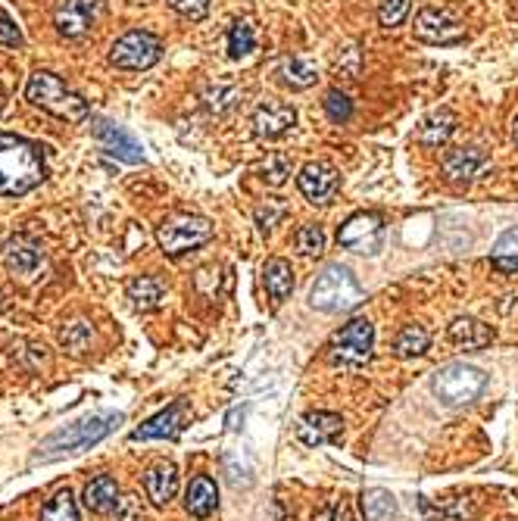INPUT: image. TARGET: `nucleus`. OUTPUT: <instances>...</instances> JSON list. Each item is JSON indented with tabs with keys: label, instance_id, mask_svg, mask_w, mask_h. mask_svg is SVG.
Masks as SVG:
<instances>
[{
	"label": "nucleus",
	"instance_id": "obj_17",
	"mask_svg": "<svg viewBox=\"0 0 518 521\" xmlns=\"http://www.w3.org/2000/svg\"><path fill=\"white\" fill-rule=\"evenodd\" d=\"M175 490H178V468L172 462H166V459L153 462L144 472V493L157 509H166L172 503Z\"/></svg>",
	"mask_w": 518,
	"mask_h": 521
},
{
	"label": "nucleus",
	"instance_id": "obj_45",
	"mask_svg": "<svg viewBox=\"0 0 518 521\" xmlns=\"http://www.w3.org/2000/svg\"><path fill=\"white\" fill-rule=\"evenodd\" d=\"M0 110H4V94H0Z\"/></svg>",
	"mask_w": 518,
	"mask_h": 521
},
{
	"label": "nucleus",
	"instance_id": "obj_29",
	"mask_svg": "<svg viewBox=\"0 0 518 521\" xmlns=\"http://www.w3.org/2000/svg\"><path fill=\"white\" fill-rule=\"evenodd\" d=\"M60 344L72 353V356H82L91 344H94V328L82 319H75L69 325L60 328Z\"/></svg>",
	"mask_w": 518,
	"mask_h": 521
},
{
	"label": "nucleus",
	"instance_id": "obj_42",
	"mask_svg": "<svg viewBox=\"0 0 518 521\" xmlns=\"http://www.w3.org/2000/svg\"><path fill=\"white\" fill-rule=\"evenodd\" d=\"M494 269L512 275V272H518V259L515 256H494Z\"/></svg>",
	"mask_w": 518,
	"mask_h": 521
},
{
	"label": "nucleus",
	"instance_id": "obj_23",
	"mask_svg": "<svg viewBox=\"0 0 518 521\" xmlns=\"http://www.w3.org/2000/svg\"><path fill=\"white\" fill-rule=\"evenodd\" d=\"M263 278H266V291H269V297H272L275 306H281L284 300L291 297V291H294V272H291L288 259H281V256L269 259L266 269H263Z\"/></svg>",
	"mask_w": 518,
	"mask_h": 521
},
{
	"label": "nucleus",
	"instance_id": "obj_15",
	"mask_svg": "<svg viewBox=\"0 0 518 521\" xmlns=\"http://www.w3.org/2000/svg\"><path fill=\"white\" fill-rule=\"evenodd\" d=\"M344 428V419L338 412H325V409H316V412H306L300 425H297V434L306 447H322V444H334Z\"/></svg>",
	"mask_w": 518,
	"mask_h": 521
},
{
	"label": "nucleus",
	"instance_id": "obj_38",
	"mask_svg": "<svg viewBox=\"0 0 518 521\" xmlns=\"http://www.w3.org/2000/svg\"><path fill=\"white\" fill-rule=\"evenodd\" d=\"M494 256H515L518 259V228L503 231L497 244H494Z\"/></svg>",
	"mask_w": 518,
	"mask_h": 521
},
{
	"label": "nucleus",
	"instance_id": "obj_44",
	"mask_svg": "<svg viewBox=\"0 0 518 521\" xmlns=\"http://www.w3.org/2000/svg\"><path fill=\"white\" fill-rule=\"evenodd\" d=\"M512 138L518 141V116H515V122H512Z\"/></svg>",
	"mask_w": 518,
	"mask_h": 521
},
{
	"label": "nucleus",
	"instance_id": "obj_4",
	"mask_svg": "<svg viewBox=\"0 0 518 521\" xmlns=\"http://www.w3.org/2000/svg\"><path fill=\"white\" fill-rule=\"evenodd\" d=\"M362 300V291L350 269L344 266H328L309 288V306L319 312H347Z\"/></svg>",
	"mask_w": 518,
	"mask_h": 521
},
{
	"label": "nucleus",
	"instance_id": "obj_13",
	"mask_svg": "<svg viewBox=\"0 0 518 521\" xmlns=\"http://www.w3.org/2000/svg\"><path fill=\"white\" fill-rule=\"evenodd\" d=\"M94 138H97L103 147H107V153L116 156V160L132 163V166L144 163V147H141L132 135H128L122 125L107 122V119H97V122H94Z\"/></svg>",
	"mask_w": 518,
	"mask_h": 521
},
{
	"label": "nucleus",
	"instance_id": "obj_28",
	"mask_svg": "<svg viewBox=\"0 0 518 521\" xmlns=\"http://www.w3.org/2000/svg\"><path fill=\"white\" fill-rule=\"evenodd\" d=\"M431 344V334L422 328V325H406L400 334H397V341H394V353L400 359H412V356H422Z\"/></svg>",
	"mask_w": 518,
	"mask_h": 521
},
{
	"label": "nucleus",
	"instance_id": "obj_12",
	"mask_svg": "<svg viewBox=\"0 0 518 521\" xmlns=\"http://www.w3.org/2000/svg\"><path fill=\"white\" fill-rule=\"evenodd\" d=\"M294 122H297V110L291 107V103L266 100L263 107H256V113H253V132L263 141H275L284 132H291Z\"/></svg>",
	"mask_w": 518,
	"mask_h": 521
},
{
	"label": "nucleus",
	"instance_id": "obj_9",
	"mask_svg": "<svg viewBox=\"0 0 518 521\" xmlns=\"http://www.w3.org/2000/svg\"><path fill=\"white\" fill-rule=\"evenodd\" d=\"M338 244L362 253V256H375L384 244V222L378 213H356L350 216L341 231H338Z\"/></svg>",
	"mask_w": 518,
	"mask_h": 521
},
{
	"label": "nucleus",
	"instance_id": "obj_24",
	"mask_svg": "<svg viewBox=\"0 0 518 521\" xmlns=\"http://www.w3.org/2000/svg\"><path fill=\"white\" fill-rule=\"evenodd\" d=\"M278 75H281V85H288L294 91H303L309 85H316L319 69H316V63L309 60V57H288V60L281 63Z\"/></svg>",
	"mask_w": 518,
	"mask_h": 521
},
{
	"label": "nucleus",
	"instance_id": "obj_18",
	"mask_svg": "<svg viewBox=\"0 0 518 521\" xmlns=\"http://www.w3.org/2000/svg\"><path fill=\"white\" fill-rule=\"evenodd\" d=\"M94 10H97V0H63L60 10H57V32L63 38H82L91 22H94Z\"/></svg>",
	"mask_w": 518,
	"mask_h": 521
},
{
	"label": "nucleus",
	"instance_id": "obj_40",
	"mask_svg": "<svg viewBox=\"0 0 518 521\" xmlns=\"http://www.w3.org/2000/svg\"><path fill=\"white\" fill-rule=\"evenodd\" d=\"M278 219H281V206H272V210H266V206H259V210H256L259 231H269Z\"/></svg>",
	"mask_w": 518,
	"mask_h": 521
},
{
	"label": "nucleus",
	"instance_id": "obj_35",
	"mask_svg": "<svg viewBox=\"0 0 518 521\" xmlns=\"http://www.w3.org/2000/svg\"><path fill=\"white\" fill-rule=\"evenodd\" d=\"M169 7L185 19H203L210 10V0H169Z\"/></svg>",
	"mask_w": 518,
	"mask_h": 521
},
{
	"label": "nucleus",
	"instance_id": "obj_10",
	"mask_svg": "<svg viewBox=\"0 0 518 521\" xmlns=\"http://www.w3.org/2000/svg\"><path fill=\"white\" fill-rule=\"evenodd\" d=\"M416 38L434 47H450V44H462L465 41V25H459V19H453L444 10L425 7L416 13Z\"/></svg>",
	"mask_w": 518,
	"mask_h": 521
},
{
	"label": "nucleus",
	"instance_id": "obj_27",
	"mask_svg": "<svg viewBox=\"0 0 518 521\" xmlns=\"http://www.w3.org/2000/svg\"><path fill=\"white\" fill-rule=\"evenodd\" d=\"M453 128H456V116L450 110H440L434 113L422 128H419V141L425 147H440L450 135H453Z\"/></svg>",
	"mask_w": 518,
	"mask_h": 521
},
{
	"label": "nucleus",
	"instance_id": "obj_25",
	"mask_svg": "<svg viewBox=\"0 0 518 521\" xmlns=\"http://www.w3.org/2000/svg\"><path fill=\"white\" fill-rule=\"evenodd\" d=\"M125 294H128V300H132L135 309L147 312V309H157V306L163 303L166 288H163L160 278L141 275V278H135V281H128V291H125Z\"/></svg>",
	"mask_w": 518,
	"mask_h": 521
},
{
	"label": "nucleus",
	"instance_id": "obj_31",
	"mask_svg": "<svg viewBox=\"0 0 518 521\" xmlns=\"http://www.w3.org/2000/svg\"><path fill=\"white\" fill-rule=\"evenodd\" d=\"M256 47V32H253V25L247 19H238L235 25H231V32H228V54L241 60L247 57L250 50Z\"/></svg>",
	"mask_w": 518,
	"mask_h": 521
},
{
	"label": "nucleus",
	"instance_id": "obj_43",
	"mask_svg": "<svg viewBox=\"0 0 518 521\" xmlns=\"http://www.w3.org/2000/svg\"><path fill=\"white\" fill-rule=\"evenodd\" d=\"M225 422H228V428H231V431H238V428H241L238 422H244V406H241V409H231Z\"/></svg>",
	"mask_w": 518,
	"mask_h": 521
},
{
	"label": "nucleus",
	"instance_id": "obj_20",
	"mask_svg": "<svg viewBox=\"0 0 518 521\" xmlns=\"http://www.w3.org/2000/svg\"><path fill=\"white\" fill-rule=\"evenodd\" d=\"M219 506V487L213 478H206V475H197L188 490H185V509L188 515L194 518H210Z\"/></svg>",
	"mask_w": 518,
	"mask_h": 521
},
{
	"label": "nucleus",
	"instance_id": "obj_5",
	"mask_svg": "<svg viewBox=\"0 0 518 521\" xmlns=\"http://www.w3.org/2000/svg\"><path fill=\"white\" fill-rule=\"evenodd\" d=\"M484 387H487V375L475 366H465V362H450V366L437 369L431 378L434 397L447 406H462V403L478 400Z\"/></svg>",
	"mask_w": 518,
	"mask_h": 521
},
{
	"label": "nucleus",
	"instance_id": "obj_11",
	"mask_svg": "<svg viewBox=\"0 0 518 521\" xmlns=\"http://www.w3.org/2000/svg\"><path fill=\"white\" fill-rule=\"evenodd\" d=\"M297 185H300V194L309 200V203H331L334 194L341 188V175L338 169H331L328 163H306L297 175Z\"/></svg>",
	"mask_w": 518,
	"mask_h": 521
},
{
	"label": "nucleus",
	"instance_id": "obj_14",
	"mask_svg": "<svg viewBox=\"0 0 518 521\" xmlns=\"http://www.w3.org/2000/svg\"><path fill=\"white\" fill-rule=\"evenodd\" d=\"M44 263V250L35 238H29V234H13V238H7L4 244V266L13 272V275H22L29 278L38 272V266Z\"/></svg>",
	"mask_w": 518,
	"mask_h": 521
},
{
	"label": "nucleus",
	"instance_id": "obj_3",
	"mask_svg": "<svg viewBox=\"0 0 518 521\" xmlns=\"http://www.w3.org/2000/svg\"><path fill=\"white\" fill-rule=\"evenodd\" d=\"M25 97L57 119H66V122L88 119V100L79 97L72 88H66V82L54 72H32L29 85H25Z\"/></svg>",
	"mask_w": 518,
	"mask_h": 521
},
{
	"label": "nucleus",
	"instance_id": "obj_41",
	"mask_svg": "<svg viewBox=\"0 0 518 521\" xmlns=\"http://www.w3.org/2000/svg\"><path fill=\"white\" fill-rule=\"evenodd\" d=\"M313 521H353V515H350V509L341 503V506H331V509H322Z\"/></svg>",
	"mask_w": 518,
	"mask_h": 521
},
{
	"label": "nucleus",
	"instance_id": "obj_16",
	"mask_svg": "<svg viewBox=\"0 0 518 521\" xmlns=\"http://www.w3.org/2000/svg\"><path fill=\"white\" fill-rule=\"evenodd\" d=\"M185 415H188V403L178 400L153 415V419H147L141 428H135L132 440H172L181 434V428H185Z\"/></svg>",
	"mask_w": 518,
	"mask_h": 521
},
{
	"label": "nucleus",
	"instance_id": "obj_39",
	"mask_svg": "<svg viewBox=\"0 0 518 521\" xmlns=\"http://www.w3.org/2000/svg\"><path fill=\"white\" fill-rule=\"evenodd\" d=\"M0 44H7V47H19V44H22L19 29L13 25V19L4 16V13H0Z\"/></svg>",
	"mask_w": 518,
	"mask_h": 521
},
{
	"label": "nucleus",
	"instance_id": "obj_2",
	"mask_svg": "<svg viewBox=\"0 0 518 521\" xmlns=\"http://www.w3.org/2000/svg\"><path fill=\"white\" fill-rule=\"evenodd\" d=\"M122 422V415H91V419H82L75 425H66L63 431H54L35 453V462H50L60 456H72L82 453L94 444H100L103 437H110L116 431V425Z\"/></svg>",
	"mask_w": 518,
	"mask_h": 521
},
{
	"label": "nucleus",
	"instance_id": "obj_32",
	"mask_svg": "<svg viewBox=\"0 0 518 521\" xmlns=\"http://www.w3.org/2000/svg\"><path fill=\"white\" fill-rule=\"evenodd\" d=\"M409 7H412V0H381L378 22L384 29H397V25H403V19L409 16Z\"/></svg>",
	"mask_w": 518,
	"mask_h": 521
},
{
	"label": "nucleus",
	"instance_id": "obj_30",
	"mask_svg": "<svg viewBox=\"0 0 518 521\" xmlns=\"http://www.w3.org/2000/svg\"><path fill=\"white\" fill-rule=\"evenodd\" d=\"M41 521H79V506H75L72 493H54V500H47V506L41 509Z\"/></svg>",
	"mask_w": 518,
	"mask_h": 521
},
{
	"label": "nucleus",
	"instance_id": "obj_6",
	"mask_svg": "<svg viewBox=\"0 0 518 521\" xmlns=\"http://www.w3.org/2000/svg\"><path fill=\"white\" fill-rule=\"evenodd\" d=\"M213 222L203 219V216H172L160 225L157 231V241H160V250L166 256H181V253H191L203 244L213 241Z\"/></svg>",
	"mask_w": 518,
	"mask_h": 521
},
{
	"label": "nucleus",
	"instance_id": "obj_36",
	"mask_svg": "<svg viewBox=\"0 0 518 521\" xmlns=\"http://www.w3.org/2000/svg\"><path fill=\"white\" fill-rule=\"evenodd\" d=\"M263 172H266L263 178L269 181V185H281V181L291 175V163L284 160V156H269L266 166H263Z\"/></svg>",
	"mask_w": 518,
	"mask_h": 521
},
{
	"label": "nucleus",
	"instance_id": "obj_8",
	"mask_svg": "<svg viewBox=\"0 0 518 521\" xmlns=\"http://www.w3.org/2000/svg\"><path fill=\"white\" fill-rule=\"evenodd\" d=\"M163 44L157 35L150 32H125L119 41H113L110 47V63L116 69H128V72H144L153 63L160 60Z\"/></svg>",
	"mask_w": 518,
	"mask_h": 521
},
{
	"label": "nucleus",
	"instance_id": "obj_26",
	"mask_svg": "<svg viewBox=\"0 0 518 521\" xmlns=\"http://www.w3.org/2000/svg\"><path fill=\"white\" fill-rule=\"evenodd\" d=\"M362 512L366 521H394L397 518V497L384 487H372L362 493Z\"/></svg>",
	"mask_w": 518,
	"mask_h": 521
},
{
	"label": "nucleus",
	"instance_id": "obj_1",
	"mask_svg": "<svg viewBox=\"0 0 518 521\" xmlns=\"http://www.w3.org/2000/svg\"><path fill=\"white\" fill-rule=\"evenodd\" d=\"M44 181L41 150L16 135H0V197H22Z\"/></svg>",
	"mask_w": 518,
	"mask_h": 521
},
{
	"label": "nucleus",
	"instance_id": "obj_7",
	"mask_svg": "<svg viewBox=\"0 0 518 521\" xmlns=\"http://www.w3.org/2000/svg\"><path fill=\"white\" fill-rule=\"evenodd\" d=\"M372 344H375V328L369 319L347 322L338 334L331 337V347H328L331 366H341V369L362 366V362L372 359Z\"/></svg>",
	"mask_w": 518,
	"mask_h": 521
},
{
	"label": "nucleus",
	"instance_id": "obj_37",
	"mask_svg": "<svg viewBox=\"0 0 518 521\" xmlns=\"http://www.w3.org/2000/svg\"><path fill=\"white\" fill-rule=\"evenodd\" d=\"M141 500L138 497H122L116 506V518L113 521H141Z\"/></svg>",
	"mask_w": 518,
	"mask_h": 521
},
{
	"label": "nucleus",
	"instance_id": "obj_19",
	"mask_svg": "<svg viewBox=\"0 0 518 521\" xmlns=\"http://www.w3.org/2000/svg\"><path fill=\"white\" fill-rule=\"evenodd\" d=\"M85 509L94 512V515H107V512H116L119 500H122V493H119V484L116 478L110 475H97L85 484Z\"/></svg>",
	"mask_w": 518,
	"mask_h": 521
},
{
	"label": "nucleus",
	"instance_id": "obj_34",
	"mask_svg": "<svg viewBox=\"0 0 518 521\" xmlns=\"http://www.w3.org/2000/svg\"><path fill=\"white\" fill-rule=\"evenodd\" d=\"M325 110H328V119L338 122V125H344V122L353 119V103H350V97L344 91H328Z\"/></svg>",
	"mask_w": 518,
	"mask_h": 521
},
{
	"label": "nucleus",
	"instance_id": "obj_21",
	"mask_svg": "<svg viewBox=\"0 0 518 521\" xmlns=\"http://www.w3.org/2000/svg\"><path fill=\"white\" fill-rule=\"evenodd\" d=\"M484 166V153L481 147H456L444 156V175L447 181H472L478 169Z\"/></svg>",
	"mask_w": 518,
	"mask_h": 521
},
{
	"label": "nucleus",
	"instance_id": "obj_33",
	"mask_svg": "<svg viewBox=\"0 0 518 521\" xmlns=\"http://www.w3.org/2000/svg\"><path fill=\"white\" fill-rule=\"evenodd\" d=\"M297 250L303 256H322V250H325V231L319 225H303L297 231Z\"/></svg>",
	"mask_w": 518,
	"mask_h": 521
},
{
	"label": "nucleus",
	"instance_id": "obj_22",
	"mask_svg": "<svg viewBox=\"0 0 518 521\" xmlns=\"http://www.w3.org/2000/svg\"><path fill=\"white\" fill-rule=\"evenodd\" d=\"M450 341L456 347H462V350H484L490 341H494V331H490V325H484L478 319L459 316L450 325Z\"/></svg>",
	"mask_w": 518,
	"mask_h": 521
}]
</instances>
